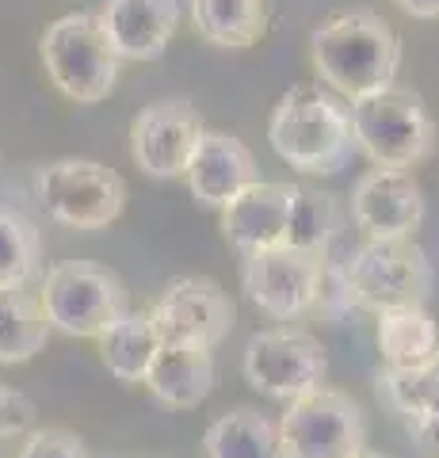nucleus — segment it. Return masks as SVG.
Masks as SVG:
<instances>
[{
    "mask_svg": "<svg viewBox=\"0 0 439 458\" xmlns=\"http://www.w3.org/2000/svg\"><path fill=\"white\" fill-rule=\"evenodd\" d=\"M283 458H359L367 451V424L348 394L317 386L287 401L279 420Z\"/></svg>",
    "mask_w": 439,
    "mask_h": 458,
    "instance_id": "8",
    "label": "nucleus"
},
{
    "mask_svg": "<svg viewBox=\"0 0 439 458\" xmlns=\"http://www.w3.org/2000/svg\"><path fill=\"white\" fill-rule=\"evenodd\" d=\"M378 397L398 412L401 420L424 417V412H439V355L424 367H386L378 375Z\"/></svg>",
    "mask_w": 439,
    "mask_h": 458,
    "instance_id": "24",
    "label": "nucleus"
},
{
    "mask_svg": "<svg viewBox=\"0 0 439 458\" xmlns=\"http://www.w3.org/2000/svg\"><path fill=\"white\" fill-rule=\"evenodd\" d=\"M38 203L65 229H107L126 207V183L115 168L84 157H62L38 168Z\"/></svg>",
    "mask_w": 439,
    "mask_h": 458,
    "instance_id": "7",
    "label": "nucleus"
},
{
    "mask_svg": "<svg viewBox=\"0 0 439 458\" xmlns=\"http://www.w3.org/2000/svg\"><path fill=\"white\" fill-rule=\"evenodd\" d=\"M351 218L367 237H413L424 222V191L409 168H371L351 188Z\"/></svg>",
    "mask_w": 439,
    "mask_h": 458,
    "instance_id": "13",
    "label": "nucleus"
},
{
    "mask_svg": "<svg viewBox=\"0 0 439 458\" xmlns=\"http://www.w3.org/2000/svg\"><path fill=\"white\" fill-rule=\"evenodd\" d=\"M351 310H359V302H356V291H351V279H348V260H336V256L325 252L314 310L309 313H314V318H325V321H344Z\"/></svg>",
    "mask_w": 439,
    "mask_h": 458,
    "instance_id": "26",
    "label": "nucleus"
},
{
    "mask_svg": "<svg viewBox=\"0 0 439 458\" xmlns=\"http://www.w3.org/2000/svg\"><path fill=\"white\" fill-rule=\"evenodd\" d=\"M267 141L291 168L314 176L340 172L359 149L351 107L329 84H294L272 111Z\"/></svg>",
    "mask_w": 439,
    "mask_h": 458,
    "instance_id": "2",
    "label": "nucleus"
},
{
    "mask_svg": "<svg viewBox=\"0 0 439 458\" xmlns=\"http://www.w3.org/2000/svg\"><path fill=\"white\" fill-rule=\"evenodd\" d=\"M100 23L122 62H157L180 27V0H107Z\"/></svg>",
    "mask_w": 439,
    "mask_h": 458,
    "instance_id": "16",
    "label": "nucleus"
},
{
    "mask_svg": "<svg viewBox=\"0 0 439 458\" xmlns=\"http://www.w3.org/2000/svg\"><path fill=\"white\" fill-rule=\"evenodd\" d=\"M203 119L191 107V99H153L149 107L138 111L131 126V153L138 168L153 180H176L188 172V161L203 138Z\"/></svg>",
    "mask_w": 439,
    "mask_h": 458,
    "instance_id": "11",
    "label": "nucleus"
},
{
    "mask_svg": "<svg viewBox=\"0 0 439 458\" xmlns=\"http://www.w3.org/2000/svg\"><path fill=\"white\" fill-rule=\"evenodd\" d=\"M245 378L252 390L275 401H294L309 390L325 386L329 360L317 336L299 328H264L245 348Z\"/></svg>",
    "mask_w": 439,
    "mask_h": 458,
    "instance_id": "9",
    "label": "nucleus"
},
{
    "mask_svg": "<svg viewBox=\"0 0 439 458\" xmlns=\"http://www.w3.org/2000/svg\"><path fill=\"white\" fill-rule=\"evenodd\" d=\"M378 352L386 367H424L439 355V321L424 306H393L378 313Z\"/></svg>",
    "mask_w": 439,
    "mask_h": 458,
    "instance_id": "19",
    "label": "nucleus"
},
{
    "mask_svg": "<svg viewBox=\"0 0 439 458\" xmlns=\"http://www.w3.org/2000/svg\"><path fill=\"white\" fill-rule=\"evenodd\" d=\"M38 57L46 65L54 89L65 99H73V104H100V99L115 92L122 57L107 42L100 16L73 12V16L54 20L42 31Z\"/></svg>",
    "mask_w": 439,
    "mask_h": 458,
    "instance_id": "3",
    "label": "nucleus"
},
{
    "mask_svg": "<svg viewBox=\"0 0 439 458\" xmlns=\"http://www.w3.org/2000/svg\"><path fill=\"white\" fill-rule=\"evenodd\" d=\"M309 62H314L321 84H329L336 96L356 104L363 96H375L390 84H398L401 38L371 8H351L314 27Z\"/></svg>",
    "mask_w": 439,
    "mask_h": 458,
    "instance_id": "1",
    "label": "nucleus"
},
{
    "mask_svg": "<svg viewBox=\"0 0 439 458\" xmlns=\"http://www.w3.org/2000/svg\"><path fill=\"white\" fill-rule=\"evenodd\" d=\"M344 260L359 310L424 306L432 294V264L413 237H367Z\"/></svg>",
    "mask_w": 439,
    "mask_h": 458,
    "instance_id": "5",
    "label": "nucleus"
},
{
    "mask_svg": "<svg viewBox=\"0 0 439 458\" xmlns=\"http://www.w3.org/2000/svg\"><path fill=\"white\" fill-rule=\"evenodd\" d=\"M340 233V207L336 195H325L317 188H294V207H291V229H287V245L325 256L333 249V241Z\"/></svg>",
    "mask_w": 439,
    "mask_h": 458,
    "instance_id": "23",
    "label": "nucleus"
},
{
    "mask_svg": "<svg viewBox=\"0 0 439 458\" xmlns=\"http://www.w3.org/2000/svg\"><path fill=\"white\" fill-rule=\"evenodd\" d=\"M203 451L207 458H283L279 428L257 409H233L210 420Z\"/></svg>",
    "mask_w": 439,
    "mask_h": 458,
    "instance_id": "22",
    "label": "nucleus"
},
{
    "mask_svg": "<svg viewBox=\"0 0 439 458\" xmlns=\"http://www.w3.org/2000/svg\"><path fill=\"white\" fill-rule=\"evenodd\" d=\"M359 458H393V454H378V451H363Z\"/></svg>",
    "mask_w": 439,
    "mask_h": 458,
    "instance_id": "31",
    "label": "nucleus"
},
{
    "mask_svg": "<svg viewBox=\"0 0 439 458\" xmlns=\"http://www.w3.org/2000/svg\"><path fill=\"white\" fill-rule=\"evenodd\" d=\"M35 424V405L27 401L23 394L0 386V439H12V436H23L27 428Z\"/></svg>",
    "mask_w": 439,
    "mask_h": 458,
    "instance_id": "28",
    "label": "nucleus"
},
{
    "mask_svg": "<svg viewBox=\"0 0 439 458\" xmlns=\"http://www.w3.org/2000/svg\"><path fill=\"white\" fill-rule=\"evenodd\" d=\"M183 180H188L195 203L225 210L241 191H249L252 183L260 180V172L241 138L225 134V131H203Z\"/></svg>",
    "mask_w": 439,
    "mask_h": 458,
    "instance_id": "14",
    "label": "nucleus"
},
{
    "mask_svg": "<svg viewBox=\"0 0 439 458\" xmlns=\"http://www.w3.org/2000/svg\"><path fill=\"white\" fill-rule=\"evenodd\" d=\"M96 340H100V363L107 367V375H115L119 382H131V386L146 382L149 367L165 344L149 310H126Z\"/></svg>",
    "mask_w": 439,
    "mask_h": 458,
    "instance_id": "18",
    "label": "nucleus"
},
{
    "mask_svg": "<svg viewBox=\"0 0 439 458\" xmlns=\"http://www.w3.org/2000/svg\"><path fill=\"white\" fill-rule=\"evenodd\" d=\"M356 146L378 168H413L435 149V123L413 89L390 84L351 104Z\"/></svg>",
    "mask_w": 439,
    "mask_h": 458,
    "instance_id": "4",
    "label": "nucleus"
},
{
    "mask_svg": "<svg viewBox=\"0 0 439 458\" xmlns=\"http://www.w3.org/2000/svg\"><path fill=\"white\" fill-rule=\"evenodd\" d=\"M141 386H146L165 409H176V412L199 409L210 397V390H215V355H210V348L165 340Z\"/></svg>",
    "mask_w": 439,
    "mask_h": 458,
    "instance_id": "17",
    "label": "nucleus"
},
{
    "mask_svg": "<svg viewBox=\"0 0 439 458\" xmlns=\"http://www.w3.org/2000/svg\"><path fill=\"white\" fill-rule=\"evenodd\" d=\"M405 428H409V436H413V443L420 451L439 458V412H424V417L405 420Z\"/></svg>",
    "mask_w": 439,
    "mask_h": 458,
    "instance_id": "29",
    "label": "nucleus"
},
{
    "mask_svg": "<svg viewBox=\"0 0 439 458\" xmlns=\"http://www.w3.org/2000/svg\"><path fill=\"white\" fill-rule=\"evenodd\" d=\"M398 8L413 20H439V0H398Z\"/></svg>",
    "mask_w": 439,
    "mask_h": 458,
    "instance_id": "30",
    "label": "nucleus"
},
{
    "mask_svg": "<svg viewBox=\"0 0 439 458\" xmlns=\"http://www.w3.org/2000/svg\"><path fill=\"white\" fill-rule=\"evenodd\" d=\"M50 318L42 298L23 286H0V363H27L46 348Z\"/></svg>",
    "mask_w": 439,
    "mask_h": 458,
    "instance_id": "20",
    "label": "nucleus"
},
{
    "mask_svg": "<svg viewBox=\"0 0 439 458\" xmlns=\"http://www.w3.org/2000/svg\"><path fill=\"white\" fill-rule=\"evenodd\" d=\"M50 328L65 336H100L126 310V286L115 271L89 260H65L46 271L38 286Z\"/></svg>",
    "mask_w": 439,
    "mask_h": 458,
    "instance_id": "6",
    "label": "nucleus"
},
{
    "mask_svg": "<svg viewBox=\"0 0 439 458\" xmlns=\"http://www.w3.org/2000/svg\"><path fill=\"white\" fill-rule=\"evenodd\" d=\"M317 276H321V256L291 245L249 252L245 267H241L249 302L275 321H294L314 310Z\"/></svg>",
    "mask_w": 439,
    "mask_h": 458,
    "instance_id": "10",
    "label": "nucleus"
},
{
    "mask_svg": "<svg viewBox=\"0 0 439 458\" xmlns=\"http://www.w3.org/2000/svg\"><path fill=\"white\" fill-rule=\"evenodd\" d=\"M191 23L210 47L249 50L260 42L267 16L264 0H191Z\"/></svg>",
    "mask_w": 439,
    "mask_h": 458,
    "instance_id": "21",
    "label": "nucleus"
},
{
    "mask_svg": "<svg viewBox=\"0 0 439 458\" xmlns=\"http://www.w3.org/2000/svg\"><path fill=\"white\" fill-rule=\"evenodd\" d=\"M299 183H267L257 180L249 191H241L230 207L222 210V233L237 252H260L287 245L291 207Z\"/></svg>",
    "mask_w": 439,
    "mask_h": 458,
    "instance_id": "15",
    "label": "nucleus"
},
{
    "mask_svg": "<svg viewBox=\"0 0 439 458\" xmlns=\"http://www.w3.org/2000/svg\"><path fill=\"white\" fill-rule=\"evenodd\" d=\"M42 241L23 210L0 203V286H23L35 279Z\"/></svg>",
    "mask_w": 439,
    "mask_h": 458,
    "instance_id": "25",
    "label": "nucleus"
},
{
    "mask_svg": "<svg viewBox=\"0 0 439 458\" xmlns=\"http://www.w3.org/2000/svg\"><path fill=\"white\" fill-rule=\"evenodd\" d=\"M20 458H89V454H84V443L73 432H65V428H35V432H27Z\"/></svg>",
    "mask_w": 439,
    "mask_h": 458,
    "instance_id": "27",
    "label": "nucleus"
},
{
    "mask_svg": "<svg viewBox=\"0 0 439 458\" xmlns=\"http://www.w3.org/2000/svg\"><path fill=\"white\" fill-rule=\"evenodd\" d=\"M149 313L161 328V340L195 344V348H210V352L233 328V302L215 279H199V276L173 279Z\"/></svg>",
    "mask_w": 439,
    "mask_h": 458,
    "instance_id": "12",
    "label": "nucleus"
}]
</instances>
